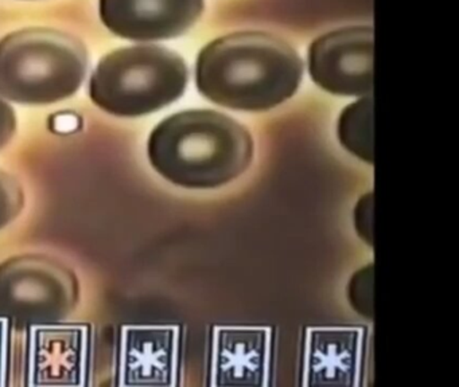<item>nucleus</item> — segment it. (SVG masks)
Returning a JSON list of instances; mask_svg holds the SVG:
<instances>
[{
	"label": "nucleus",
	"instance_id": "10",
	"mask_svg": "<svg viewBox=\"0 0 459 387\" xmlns=\"http://www.w3.org/2000/svg\"><path fill=\"white\" fill-rule=\"evenodd\" d=\"M130 346L131 373L138 383L170 386L176 376V328H147L133 332Z\"/></svg>",
	"mask_w": 459,
	"mask_h": 387
},
{
	"label": "nucleus",
	"instance_id": "16",
	"mask_svg": "<svg viewBox=\"0 0 459 387\" xmlns=\"http://www.w3.org/2000/svg\"><path fill=\"white\" fill-rule=\"evenodd\" d=\"M0 341H2V340H0Z\"/></svg>",
	"mask_w": 459,
	"mask_h": 387
},
{
	"label": "nucleus",
	"instance_id": "13",
	"mask_svg": "<svg viewBox=\"0 0 459 387\" xmlns=\"http://www.w3.org/2000/svg\"><path fill=\"white\" fill-rule=\"evenodd\" d=\"M25 209V191L17 177L0 169V230L20 217Z\"/></svg>",
	"mask_w": 459,
	"mask_h": 387
},
{
	"label": "nucleus",
	"instance_id": "5",
	"mask_svg": "<svg viewBox=\"0 0 459 387\" xmlns=\"http://www.w3.org/2000/svg\"><path fill=\"white\" fill-rule=\"evenodd\" d=\"M79 301V279L57 258L22 254L0 263V319L21 327L55 325Z\"/></svg>",
	"mask_w": 459,
	"mask_h": 387
},
{
	"label": "nucleus",
	"instance_id": "8",
	"mask_svg": "<svg viewBox=\"0 0 459 387\" xmlns=\"http://www.w3.org/2000/svg\"><path fill=\"white\" fill-rule=\"evenodd\" d=\"M270 343V331L265 328H216L212 349V386H264Z\"/></svg>",
	"mask_w": 459,
	"mask_h": 387
},
{
	"label": "nucleus",
	"instance_id": "1",
	"mask_svg": "<svg viewBox=\"0 0 459 387\" xmlns=\"http://www.w3.org/2000/svg\"><path fill=\"white\" fill-rule=\"evenodd\" d=\"M303 64L294 48L264 32H236L209 43L197 61L198 90L220 107L263 112L294 96Z\"/></svg>",
	"mask_w": 459,
	"mask_h": 387
},
{
	"label": "nucleus",
	"instance_id": "11",
	"mask_svg": "<svg viewBox=\"0 0 459 387\" xmlns=\"http://www.w3.org/2000/svg\"><path fill=\"white\" fill-rule=\"evenodd\" d=\"M338 139L359 160L375 163L372 96L359 97L343 109L338 120Z\"/></svg>",
	"mask_w": 459,
	"mask_h": 387
},
{
	"label": "nucleus",
	"instance_id": "6",
	"mask_svg": "<svg viewBox=\"0 0 459 387\" xmlns=\"http://www.w3.org/2000/svg\"><path fill=\"white\" fill-rule=\"evenodd\" d=\"M311 78L337 96L364 97L373 91V30L349 27L329 32L311 45Z\"/></svg>",
	"mask_w": 459,
	"mask_h": 387
},
{
	"label": "nucleus",
	"instance_id": "12",
	"mask_svg": "<svg viewBox=\"0 0 459 387\" xmlns=\"http://www.w3.org/2000/svg\"><path fill=\"white\" fill-rule=\"evenodd\" d=\"M373 284H375V263L370 262L359 269L349 280L348 300L351 308L368 320L375 317L373 308Z\"/></svg>",
	"mask_w": 459,
	"mask_h": 387
},
{
	"label": "nucleus",
	"instance_id": "3",
	"mask_svg": "<svg viewBox=\"0 0 459 387\" xmlns=\"http://www.w3.org/2000/svg\"><path fill=\"white\" fill-rule=\"evenodd\" d=\"M88 53L74 35L26 29L0 39V97L47 105L74 96L87 74Z\"/></svg>",
	"mask_w": 459,
	"mask_h": 387
},
{
	"label": "nucleus",
	"instance_id": "15",
	"mask_svg": "<svg viewBox=\"0 0 459 387\" xmlns=\"http://www.w3.org/2000/svg\"><path fill=\"white\" fill-rule=\"evenodd\" d=\"M17 131V116L7 102L0 99V150H4Z\"/></svg>",
	"mask_w": 459,
	"mask_h": 387
},
{
	"label": "nucleus",
	"instance_id": "2",
	"mask_svg": "<svg viewBox=\"0 0 459 387\" xmlns=\"http://www.w3.org/2000/svg\"><path fill=\"white\" fill-rule=\"evenodd\" d=\"M150 163L173 185L211 190L238 179L251 166L254 139L246 126L216 110L176 113L155 126Z\"/></svg>",
	"mask_w": 459,
	"mask_h": 387
},
{
	"label": "nucleus",
	"instance_id": "4",
	"mask_svg": "<svg viewBox=\"0 0 459 387\" xmlns=\"http://www.w3.org/2000/svg\"><path fill=\"white\" fill-rule=\"evenodd\" d=\"M187 85L184 59L160 46H133L101 59L90 81V97L117 117H141L173 104Z\"/></svg>",
	"mask_w": 459,
	"mask_h": 387
},
{
	"label": "nucleus",
	"instance_id": "14",
	"mask_svg": "<svg viewBox=\"0 0 459 387\" xmlns=\"http://www.w3.org/2000/svg\"><path fill=\"white\" fill-rule=\"evenodd\" d=\"M373 210H375V193L362 195L354 207V228L359 238L369 247L375 246V236H373Z\"/></svg>",
	"mask_w": 459,
	"mask_h": 387
},
{
	"label": "nucleus",
	"instance_id": "7",
	"mask_svg": "<svg viewBox=\"0 0 459 387\" xmlns=\"http://www.w3.org/2000/svg\"><path fill=\"white\" fill-rule=\"evenodd\" d=\"M203 8L204 0H100V18L114 34L146 42L184 34Z\"/></svg>",
	"mask_w": 459,
	"mask_h": 387
},
{
	"label": "nucleus",
	"instance_id": "9",
	"mask_svg": "<svg viewBox=\"0 0 459 387\" xmlns=\"http://www.w3.org/2000/svg\"><path fill=\"white\" fill-rule=\"evenodd\" d=\"M361 328H314L305 355L306 386H359Z\"/></svg>",
	"mask_w": 459,
	"mask_h": 387
}]
</instances>
